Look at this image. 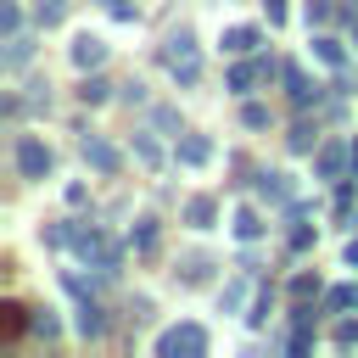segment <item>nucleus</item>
<instances>
[{"label": "nucleus", "mask_w": 358, "mask_h": 358, "mask_svg": "<svg viewBox=\"0 0 358 358\" xmlns=\"http://www.w3.org/2000/svg\"><path fill=\"white\" fill-rule=\"evenodd\" d=\"M0 336H6V341L22 336V308H17V302H0Z\"/></svg>", "instance_id": "7ed1b4c3"}, {"label": "nucleus", "mask_w": 358, "mask_h": 358, "mask_svg": "<svg viewBox=\"0 0 358 358\" xmlns=\"http://www.w3.org/2000/svg\"><path fill=\"white\" fill-rule=\"evenodd\" d=\"M39 17H45V22H56V17H62V0H39Z\"/></svg>", "instance_id": "6e6552de"}, {"label": "nucleus", "mask_w": 358, "mask_h": 358, "mask_svg": "<svg viewBox=\"0 0 358 358\" xmlns=\"http://www.w3.org/2000/svg\"><path fill=\"white\" fill-rule=\"evenodd\" d=\"M73 56H78L84 67H90V62H101V39H78V45H73Z\"/></svg>", "instance_id": "39448f33"}, {"label": "nucleus", "mask_w": 358, "mask_h": 358, "mask_svg": "<svg viewBox=\"0 0 358 358\" xmlns=\"http://www.w3.org/2000/svg\"><path fill=\"white\" fill-rule=\"evenodd\" d=\"M162 352H201V330H196V324L168 330V336H162Z\"/></svg>", "instance_id": "f03ea898"}, {"label": "nucleus", "mask_w": 358, "mask_h": 358, "mask_svg": "<svg viewBox=\"0 0 358 358\" xmlns=\"http://www.w3.org/2000/svg\"><path fill=\"white\" fill-rule=\"evenodd\" d=\"M352 162H358V145H352Z\"/></svg>", "instance_id": "1a4fd4ad"}, {"label": "nucleus", "mask_w": 358, "mask_h": 358, "mask_svg": "<svg viewBox=\"0 0 358 358\" xmlns=\"http://www.w3.org/2000/svg\"><path fill=\"white\" fill-rule=\"evenodd\" d=\"M252 45H257V34H252V28H229V34H224V50H235V56H241V50H252Z\"/></svg>", "instance_id": "20e7f679"}, {"label": "nucleus", "mask_w": 358, "mask_h": 358, "mask_svg": "<svg viewBox=\"0 0 358 358\" xmlns=\"http://www.w3.org/2000/svg\"><path fill=\"white\" fill-rule=\"evenodd\" d=\"M330 302H341V308H358V285H341V291H336Z\"/></svg>", "instance_id": "0eeeda50"}, {"label": "nucleus", "mask_w": 358, "mask_h": 358, "mask_svg": "<svg viewBox=\"0 0 358 358\" xmlns=\"http://www.w3.org/2000/svg\"><path fill=\"white\" fill-rule=\"evenodd\" d=\"M17 162H22V173L39 179V173L50 168V151H39V140H22V145H17Z\"/></svg>", "instance_id": "f257e3e1"}, {"label": "nucleus", "mask_w": 358, "mask_h": 358, "mask_svg": "<svg viewBox=\"0 0 358 358\" xmlns=\"http://www.w3.org/2000/svg\"><path fill=\"white\" fill-rule=\"evenodd\" d=\"M84 157H95V162H101V168H112V162H117V157H112V151H106V145H101V140H95V145H84Z\"/></svg>", "instance_id": "423d86ee"}]
</instances>
